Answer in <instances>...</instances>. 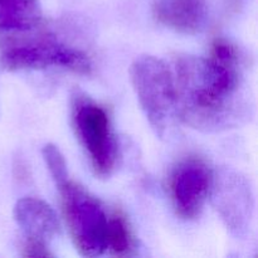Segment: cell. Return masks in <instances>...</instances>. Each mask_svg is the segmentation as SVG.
<instances>
[{"instance_id": "cell-1", "label": "cell", "mask_w": 258, "mask_h": 258, "mask_svg": "<svg viewBox=\"0 0 258 258\" xmlns=\"http://www.w3.org/2000/svg\"><path fill=\"white\" fill-rule=\"evenodd\" d=\"M178 118L196 130L218 133L249 116L243 60L224 38L212 42L208 57L180 55L174 63Z\"/></svg>"}, {"instance_id": "cell-5", "label": "cell", "mask_w": 258, "mask_h": 258, "mask_svg": "<svg viewBox=\"0 0 258 258\" xmlns=\"http://www.w3.org/2000/svg\"><path fill=\"white\" fill-rule=\"evenodd\" d=\"M0 67L7 71L63 68L90 75L92 63L88 55L75 47L53 39L7 43L0 54Z\"/></svg>"}, {"instance_id": "cell-10", "label": "cell", "mask_w": 258, "mask_h": 258, "mask_svg": "<svg viewBox=\"0 0 258 258\" xmlns=\"http://www.w3.org/2000/svg\"><path fill=\"white\" fill-rule=\"evenodd\" d=\"M107 251L116 257H130L135 252V238L125 214L121 211L111 212L108 219Z\"/></svg>"}, {"instance_id": "cell-4", "label": "cell", "mask_w": 258, "mask_h": 258, "mask_svg": "<svg viewBox=\"0 0 258 258\" xmlns=\"http://www.w3.org/2000/svg\"><path fill=\"white\" fill-rule=\"evenodd\" d=\"M72 122L93 173L98 178H108L120 156L108 112L88 96L77 93L72 100Z\"/></svg>"}, {"instance_id": "cell-11", "label": "cell", "mask_w": 258, "mask_h": 258, "mask_svg": "<svg viewBox=\"0 0 258 258\" xmlns=\"http://www.w3.org/2000/svg\"><path fill=\"white\" fill-rule=\"evenodd\" d=\"M43 159L45 161L50 176L54 180L55 185L59 186L68 180V170L66 164L64 156L60 153L59 149L52 144H47L42 150Z\"/></svg>"}, {"instance_id": "cell-2", "label": "cell", "mask_w": 258, "mask_h": 258, "mask_svg": "<svg viewBox=\"0 0 258 258\" xmlns=\"http://www.w3.org/2000/svg\"><path fill=\"white\" fill-rule=\"evenodd\" d=\"M130 78L149 123L164 138L178 118L174 71L160 58L140 55L131 64Z\"/></svg>"}, {"instance_id": "cell-3", "label": "cell", "mask_w": 258, "mask_h": 258, "mask_svg": "<svg viewBox=\"0 0 258 258\" xmlns=\"http://www.w3.org/2000/svg\"><path fill=\"white\" fill-rule=\"evenodd\" d=\"M62 211L71 238L83 257H97L107 251L110 213L82 185L68 179L58 186Z\"/></svg>"}, {"instance_id": "cell-13", "label": "cell", "mask_w": 258, "mask_h": 258, "mask_svg": "<svg viewBox=\"0 0 258 258\" xmlns=\"http://www.w3.org/2000/svg\"><path fill=\"white\" fill-rule=\"evenodd\" d=\"M243 0H228V7L229 9L233 10V12H237L239 9V7L242 5Z\"/></svg>"}, {"instance_id": "cell-9", "label": "cell", "mask_w": 258, "mask_h": 258, "mask_svg": "<svg viewBox=\"0 0 258 258\" xmlns=\"http://www.w3.org/2000/svg\"><path fill=\"white\" fill-rule=\"evenodd\" d=\"M42 23L39 0H0V37L30 32Z\"/></svg>"}, {"instance_id": "cell-8", "label": "cell", "mask_w": 258, "mask_h": 258, "mask_svg": "<svg viewBox=\"0 0 258 258\" xmlns=\"http://www.w3.org/2000/svg\"><path fill=\"white\" fill-rule=\"evenodd\" d=\"M14 218L24 232L25 238L48 243L59 231L55 212L39 198L25 197L18 201L14 207Z\"/></svg>"}, {"instance_id": "cell-12", "label": "cell", "mask_w": 258, "mask_h": 258, "mask_svg": "<svg viewBox=\"0 0 258 258\" xmlns=\"http://www.w3.org/2000/svg\"><path fill=\"white\" fill-rule=\"evenodd\" d=\"M23 256L25 257H50L53 256L48 249L47 243L37 241V239H25L22 247Z\"/></svg>"}, {"instance_id": "cell-6", "label": "cell", "mask_w": 258, "mask_h": 258, "mask_svg": "<svg viewBox=\"0 0 258 258\" xmlns=\"http://www.w3.org/2000/svg\"><path fill=\"white\" fill-rule=\"evenodd\" d=\"M213 185V174L199 156L181 159L170 173L169 194L175 213L185 221L199 217Z\"/></svg>"}, {"instance_id": "cell-7", "label": "cell", "mask_w": 258, "mask_h": 258, "mask_svg": "<svg viewBox=\"0 0 258 258\" xmlns=\"http://www.w3.org/2000/svg\"><path fill=\"white\" fill-rule=\"evenodd\" d=\"M151 13L159 24L181 33L197 34L207 23V0H151Z\"/></svg>"}]
</instances>
